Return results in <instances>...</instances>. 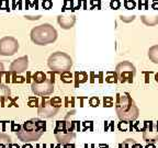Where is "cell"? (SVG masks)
<instances>
[{
    "mask_svg": "<svg viewBox=\"0 0 158 148\" xmlns=\"http://www.w3.org/2000/svg\"><path fill=\"white\" fill-rule=\"evenodd\" d=\"M54 74L55 72H53L51 70L49 72L51 78H46L43 82H32V84H31L32 91L36 96L40 97L48 96V94L53 93V91H54V81H55Z\"/></svg>",
    "mask_w": 158,
    "mask_h": 148,
    "instance_id": "cell-8",
    "label": "cell"
},
{
    "mask_svg": "<svg viewBox=\"0 0 158 148\" xmlns=\"http://www.w3.org/2000/svg\"><path fill=\"white\" fill-rule=\"evenodd\" d=\"M152 7H153L154 9H158V0H154L153 6H152Z\"/></svg>",
    "mask_w": 158,
    "mask_h": 148,
    "instance_id": "cell-31",
    "label": "cell"
},
{
    "mask_svg": "<svg viewBox=\"0 0 158 148\" xmlns=\"http://www.w3.org/2000/svg\"><path fill=\"white\" fill-rule=\"evenodd\" d=\"M75 123L76 122H69L67 120L57 121L56 126L54 128V135L57 142L62 145L70 144V142L75 138Z\"/></svg>",
    "mask_w": 158,
    "mask_h": 148,
    "instance_id": "cell-5",
    "label": "cell"
},
{
    "mask_svg": "<svg viewBox=\"0 0 158 148\" xmlns=\"http://www.w3.org/2000/svg\"><path fill=\"white\" fill-rule=\"evenodd\" d=\"M29 106H31V108L39 106V100H37L36 97H35V98H30L29 99Z\"/></svg>",
    "mask_w": 158,
    "mask_h": 148,
    "instance_id": "cell-26",
    "label": "cell"
},
{
    "mask_svg": "<svg viewBox=\"0 0 158 148\" xmlns=\"http://www.w3.org/2000/svg\"><path fill=\"white\" fill-rule=\"evenodd\" d=\"M145 148H155V146H154L153 144H148V145L146 146Z\"/></svg>",
    "mask_w": 158,
    "mask_h": 148,
    "instance_id": "cell-34",
    "label": "cell"
},
{
    "mask_svg": "<svg viewBox=\"0 0 158 148\" xmlns=\"http://www.w3.org/2000/svg\"><path fill=\"white\" fill-rule=\"evenodd\" d=\"M19 49V43L11 36H6L0 39V55L12 56Z\"/></svg>",
    "mask_w": 158,
    "mask_h": 148,
    "instance_id": "cell-10",
    "label": "cell"
},
{
    "mask_svg": "<svg viewBox=\"0 0 158 148\" xmlns=\"http://www.w3.org/2000/svg\"><path fill=\"white\" fill-rule=\"evenodd\" d=\"M121 20L123 21V22H132V21H134V19H135V15H132V17H123V15H121Z\"/></svg>",
    "mask_w": 158,
    "mask_h": 148,
    "instance_id": "cell-29",
    "label": "cell"
},
{
    "mask_svg": "<svg viewBox=\"0 0 158 148\" xmlns=\"http://www.w3.org/2000/svg\"><path fill=\"white\" fill-rule=\"evenodd\" d=\"M100 0H91V9H94L96 6H98V9H100Z\"/></svg>",
    "mask_w": 158,
    "mask_h": 148,
    "instance_id": "cell-30",
    "label": "cell"
},
{
    "mask_svg": "<svg viewBox=\"0 0 158 148\" xmlns=\"http://www.w3.org/2000/svg\"><path fill=\"white\" fill-rule=\"evenodd\" d=\"M115 74L118 77V81L124 84V82H132L134 76L136 75V68L132 63L124 60L118 64L115 68Z\"/></svg>",
    "mask_w": 158,
    "mask_h": 148,
    "instance_id": "cell-7",
    "label": "cell"
},
{
    "mask_svg": "<svg viewBox=\"0 0 158 148\" xmlns=\"http://www.w3.org/2000/svg\"><path fill=\"white\" fill-rule=\"evenodd\" d=\"M118 148H143V146L138 144L133 138H127L118 144Z\"/></svg>",
    "mask_w": 158,
    "mask_h": 148,
    "instance_id": "cell-14",
    "label": "cell"
},
{
    "mask_svg": "<svg viewBox=\"0 0 158 148\" xmlns=\"http://www.w3.org/2000/svg\"><path fill=\"white\" fill-rule=\"evenodd\" d=\"M60 80H62L64 84H70L73 82V75L72 72L67 70V72H64L60 74Z\"/></svg>",
    "mask_w": 158,
    "mask_h": 148,
    "instance_id": "cell-18",
    "label": "cell"
},
{
    "mask_svg": "<svg viewBox=\"0 0 158 148\" xmlns=\"http://www.w3.org/2000/svg\"><path fill=\"white\" fill-rule=\"evenodd\" d=\"M89 103H90V105H91V106L96 108V106H98L99 103H100V101H99V98H98V97H92V98H90V100H89Z\"/></svg>",
    "mask_w": 158,
    "mask_h": 148,
    "instance_id": "cell-25",
    "label": "cell"
},
{
    "mask_svg": "<svg viewBox=\"0 0 158 148\" xmlns=\"http://www.w3.org/2000/svg\"><path fill=\"white\" fill-rule=\"evenodd\" d=\"M104 101V108H110V106L113 105V98L112 97H104L103 99Z\"/></svg>",
    "mask_w": 158,
    "mask_h": 148,
    "instance_id": "cell-23",
    "label": "cell"
},
{
    "mask_svg": "<svg viewBox=\"0 0 158 148\" xmlns=\"http://www.w3.org/2000/svg\"><path fill=\"white\" fill-rule=\"evenodd\" d=\"M57 22L60 25V27L64 30L72 29L76 23V17L75 15H59L57 18Z\"/></svg>",
    "mask_w": 158,
    "mask_h": 148,
    "instance_id": "cell-12",
    "label": "cell"
},
{
    "mask_svg": "<svg viewBox=\"0 0 158 148\" xmlns=\"http://www.w3.org/2000/svg\"><path fill=\"white\" fill-rule=\"evenodd\" d=\"M57 31L53 25L44 23L35 27L31 31V39L36 45H47L54 43L57 39Z\"/></svg>",
    "mask_w": 158,
    "mask_h": 148,
    "instance_id": "cell-3",
    "label": "cell"
},
{
    "mask_svg": "<svg viewBox=\"0 0 158 148\" xmlns=\"http://www.w3.org/2000/svg\"><path fill=\"white\" fill-rule=\"evenodd\" d=\"M27 56H22L20 57V58L15 59L11 63L10 65V72H12V74H21V72H25L27 68Z\"/></svg>",
    "mask_w": 158,
    "mask_h": 148,
    "instance_id": "cell-11",
    "label": "cell"
},
{
    "mask_svg": "<svg viewBox=\"0 0 158 148\" xmlns=\"http://www.w3.org/2000/svg\"><path fill=\"white\" fill-rule=\"evenodd\" d=\"M142 22L147 27H155L158 24V15L155 17H146V15H142L141 17Z\"/></svg>",
    "mask_w": 158,
    "mask_h": 148,
    "instance_id": "cell-16",
    "label": "cell"
},
{
    "mask_svg": "<svg viewBox=\"0 0 158 148\" xmlns=\"http://www.w3.org/2000/svg\"><path fill=\"white\" fill-rule=\"evenodd\" d=\"M23 148H32V146H30V145H25Z\"/></svg>",
    "mask_w": 158,
    "mask_h": 148,
    "instance_id": "cell-36",
    "label": "cell"
},
{
    "mask_svg": "<svg viewBox=\"0 0 158 148\" xmlns=\"http://www.w3.org/2000/svg\"><path fill=\"white\" fill-rule=\"evenodd\" d=\"M45 131H46V123L39 118H33L24 122L15 133L21 142L30 143L37 141Z\"/></svg>",
    "mask_w": 158,
    "mask_h": 148,
    "instance_id": "cell-2",
    "label": "cell"
},
{
    "mask_svg": "<svg viewBox=\"0 0 158 148\" xmlns=\"http://www.w3.org/2000/svg\"><path fill=\"white\" fill-rule=\"evenodd\" d=\"M25 18L29 20H39L41 18V15H37V17H25Z\"/></svg>",
    "mask_w": 158,
    "mask_h": 148,
    "instance_id": "cell-32",
    "label": "cell"
},
{
    "mask_svg": "<svg viewBox=\"0 0 158 148\" xmlns=\"http://www.w3.org/2000/svg\"><path fill=\"white\" fill-rule=\"evenodd\" d=\"M7 10L9 11V6H8V0H0V10Z\"/></svg>",
    "mask_w": 158,
    "mask_h": 148,
    "instance_id": "cell-28",
    "label": "cell"
},
{
    "mask_svg": "<svg viewBox=\"0 0 158 148\" xmlns=\"http://www.w3.org/2000/svg\"><path fill=\"white\" fill-rule=\"evenodd\" d=\"M155 80H156V82H158V72L155 75Z\"/></svg>",
    "mask_w": 158,
    "mask_h": 148,
    "instance_id": "cell-35",
    "label": "cell"
},
{
    "mask_svg": "<svg viewBox=\"0 0 158 148\" xmlns=\"http://www.w3.org/2000/svg\"><path fill=\"white\" fill-rule=\"evenodd\" d=\"M115 111L122 122H134L139 115V110L135 101L127 92L116 94Z\"/></svg>",
    "mask_w": 158,
    "mask_h": 148,
    "instance_id": "cell-1",
    "label": "cell"
},
{
    "mask_svg": "<svg viewBox=\"0 0 158 148\" xmlns=\"http://www.w3.org/2000/svg\"><path fill=\"white\" fill-rule=\"evenodd\" d=\"M46 78H47L46 74H44L43 72H36L32 77L33 82H43Z\"/></svg>",
    "mask_w": 158,
    "mask_h": 148,
    "instance_id": "cell-19",
    "label": "cell"
},
{
    "mask_svg": "<svg viewBox=\"0 0 158 148\" xmlns=\"http://www.w3.org/2000/svg\"><path fill=\"white\" fill-rule=\"evenodd\" d=\"M5 70V67H3V64L0 62V72H3Z\"/></svg>",
    "mask_w": 158,
    "mask_h": 148,
    "instance_id": "cell-33",
    "label": "cell"
},
{
    "mask_svg": "<svg viewBox=\"0 0 158 148\" xmlns=\"http://www.w3.org/2000/svg\"><path fill=\"white\" fill-rule=\"evenodd\" d=\"M49 69L55 74H62L67 70H70L73 66V59L68 54L64 52H56L53 53L48 57L47 60Z\"/></svg>",
    "mask_w": 158,
    "mask_h": 148,
    "instance_id": "cell-4",
    "label": "cell"
},
{
    "mask_svg": "<svg viewBox=\"0 0 158 148\" xmlns=\"http://www.w3.org/2000/svg\"><path fill=\"white\" fill-rule=\"evenodd\" d=\"M76 78H77V86L78 84H82V82H86L87 79H88V75L86 72H76Z\"/></svg>",
    "mask_w": 158,
    "mask_h": 148,
    "instance_id": "cell-20",
    "label": "cell"
},
{
    "mask_svg": "<svg viewBox=\"0 0 158 148\" xmlns=\"http://www.w3.org/2000/svg\"><path fill=\"white\" fill-rule=\"evenodd\" d=\"M110 7H111V9H113V10H118V8L121 7V2H120V0H111V2H110Z\"/></svg>",
    "mask_w": 158,
    "mask_h": 148,
    "instance_id": "cell-24",
    "label": "cell"
},
{
    "mask_svg": "<svg viewBox=\"0 0 158 148\" xmlns=\"http://www.w3.org/2000/svg\"><path fill=\"white\" fill-rule=\"evenodd\" d=\"M42 6H43V8H44L45 10H49L53 6L52 0H44V1H43V3H42Z\"/></svg>",
    "mask_w": 158,
    "mask_h": 148,
    "instance_id": "cell-27",
    "label": "cell"
},
{
    "mask_svg": "<svg viewBox=\"0 0 158 148\" xmlns=\"http://www.w3.org/2000/svg\"><path fill=\"white\" fill-rule=\"evenodd\" d=\"M142 132L144 141L147 144H154L158 142V122L145 121Z\"/></svg>",
    "mask_w": 158,
    "mask_h": 148,
    "instance_id": "cell-9",
    "label": "cell"
},
{
    "mask_svg": "<svg viewBox=\"0 0 158 148\" xmlns=\"http://www.w3.org/2000/svg\"><path fill=\"white\" fill-rule=\"evenodd\" d=\"M73 2H74L73 0H65L62 11H66L67 9H72L73 11H74V10H75V7H73Z\"/></svg>",
    "mask_w": 158,
    "mask_h": 148,
    "instance_id": "cell-22",
    "label": "cell"
},
{
    "mask_svg": "<svg viewBox=\"0 0 158 148\" xmlns=\"http://www.w3.org/2000/svg\"><path fill=\"white\" fill-rule=\"evenodd\" d=\"M148 58L154 64H158V44L154 45L148 49Z\"/></svg>",
    "mask_w": 158,
    "mask_h": 148,
    "instance_id": "cell-15",
    "label": "cell"
},
{
    "mask_svg": "<svg viewBox=\"0 0 158 148\" xmlns=\"http://www.w3.org/2000/svg\"><path fill=\"white\" fill-rule=\"evenodd\" d=\"M62 108V99L59 97H53V98H48V97L44 96L42 97V102L39 104V115L41 117L49 118L55 116L59 112Z\"/></svg>",
    "mask_w": 158,
    "mask_h": 148,
    "instance_id": "cell-6",
    "label": "cell"
},
{
    "mask_svg": "<svg viewBox=\"0 0 158 148\" xmlns=\"http://www.w3.org/2000/svg\"><path fill=\"white\" fill-rule=\"evenodd\" d=\"M11 145V138L6 134H0V148H9Z\"/></svg>",
    "mask_w": 158,
    "mask_h": 148,
    "instance_id": "cell-17",
    "label": "cell"
},
{
    "mask_svg": "<svg viewBox=\"0 0 158 148\" xmlns=\"http://www.w3.org/2000/svg\"><path fill=\"white\" fill-rule=\"evenodd\" d=\"M10 98V89L7 84H0V106H5L6 101Z\"/></svg>",
    "mask_w": 158,
    "mask_h": 148,
    "instance_id": "cell-13",
    "label": "cell"
},
{
    "mask_svg": "<svg viewBox=\"0 0 158 148\" xmlns=\"http://www.w3.org/2000/svg\"><path fill=\"white\" fill-rule=\"evenodd\" d=\"M124 7L128 10L135 9L136 7V2L134 0H124Z\"/></svg>",
    "mask_w": 158,
    "mask_h": 148,
    "instance_id": "cell-21",
    "label": "cell"
}]
</instances>
